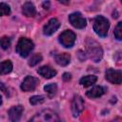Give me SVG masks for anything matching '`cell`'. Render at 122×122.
Here are the masks:
<instances>
[{"mask_svg":"<svg viewBox=\"0 0 122 122\" xmlns=\"http://www.w3.org/2000/svg\"><path fill=\"white\" fill-rule=\"evenodd\" d=\"M34 45L32 43L31 40L28 39V38H20L18 43H17V46H16V51L17 53L22 56V57H27L30 52L32 51Z\"/></svg>","mask_w":122,"mask_h":122,"instance_id":"obj_4","label":"cell"},{"mask_svg":"<svg viewBox=\"0 0 122 122\" xmlns=\"http://www.w3.org/2000/svg\"><path fill=\"white\" fill-rule=\"evenodd\" d=\"M76 39V35L73 31L71 30H65L59 35V42L64 46L65 48H71L74 45Z\"/></svg>","mask_w":122,"mask_h":122,"instance_id":"obj_5","label":"cell"},{"mask_svg":"<svg viewBox=\"0 0 122 122\" xmlns=\"http://www.w3.org/2000/svg\"><path fill=\"white\" fill-rule=\"evenodd\" d=\"M38 83H39L38 78L33 77V76H27L21 84V90L23 92L33 91L36 88V86L38 85Z\"/></svg>","mask_w":122,"mask_h":122,"instance_id":"obj_9","label":"cell"},{"mask_svg":"<svg viewBox=\"0 0 122 122\" xmlns=\"http://www.w3.org/2000/svg\"><path fill=\"white\" fill-rule=\"evenodd\" d=\"M69 20H70L71 24L76 29H84L87 25L86 19L82 16V14L80 12H73V13L70 14Z\"/></svg>","mask_w":122,"mask_h":122,"instance_id":"obj_6","label":"cell"},{"mask_svg":"<svg viewBox=\"0 0 122 122\" xmlns=\"http://www.w3.org/2000/svg\"><path fill=\"white\" fill-rule=\"evenodd\" d=\"M97 80V77L94 75H87L80 79V84L84 87H90L93 85Z\"/></svg>","mask_w":122,"mask_h":122,"instance_id":"obj_16","label":"cell"},{"mask_svg":"<svg viewBox=\"0 0 122 122\" xmlns=\"http://www.w3.org/2000/svg\"><path fill=\"white\" fill-rule=\"evenodd\" d=\"M87 52L89 57L94 62H99L102 59V56H103L102 48L94 40H92V39L87 40Z\"/></svg>","mask_w":122,"mask_h":122,"instance_id":"obj_1","label":"cell"},{"mask_svg":"<svg viewBox=\"0 0 122 122\" xmlns=\"http://www.w3.org/2000/svg\"><path fill=\"white\" fill-rule=\"evenodd\" d=\"M71 73L65 72V73L63 74V79H64L65 81H69V80H71Z\"/></svg>","mask_w":122,"mask_h":122,"instance_id":"obj_24","label":"cell"},{"mask_svg":"<svg viewBox=\"0 0 122 122\" xmlns=\"http://www.w3.org/2000/svg\"><path fill=\"white\" fill-rule=\"evenodd\" d=\"M43 7H44V9L48 10L50 8V2H44L43 3Z\"/></svg>","mask_w":122,"mask_h":122,"instance_id":"obj_25","label":"cell"},{"mask_svg":"<svg viewBox=\"0 0 122 122\" xmlns=\"http://www.w3.org/2000/svg\"><path fill=\"white\" fill-rule=\"evenodd\" d=\"M84 110V100L81 96L75 95L71 101V112L74 117L78 116Z\"/></svg>","mask_w":122,"mask_h":122,"instance_id":"obj_8","label":"cell"},{"mask_svg":"<svg viewBox=\"0 0 122 122\" xmlns=\"http://www.w3.org/2000/svg\"><path fill=\"white\" fill-rule=\"evenodd\" d=\"M45 101V97L43 95H34L31 96L30 98V103L31 105H37V104H41Z\"/></svg>","mask_w":122,"mask_h":122,"instance_id":"obj_21","label":"cell"},{"mask_svg":"<svg viewBox=\"0 0 122 122\" xmlns=\"http://www.w3.org/2000/svg\"><path fill=\"white\" fill-rule=\"evenodd\" d=\"M22 12L25 16L27 17H34L36 15V10H35V7L33 6L32 3L30 2H26L24 5H23V8H22Z\"/></svg>","mask_w":122,"mask_h":122,"instance_id":"obj_13","label":"cell"},{"mask_svg":"<svg viewBox=\"0 0 122 122\" xmlns=\"http://www.w3.org/2000/svg\"><path fill=\"white\" fill-rule=\"evenodd\" d=\"M37 72L41 76H43V77H45L47 79L51 78V77H53V76L56 75V71L53 70L52 68H51L50 66H43V67L39 68L37 70Z\"/></svg>","mask_w":122,"mask_h":122,"instance_id":"obj_12","label":"cell"},{"mask_svg":"<svg viewBox=\"0 0 122 122\" xmlns=\"http://www.w3.org/2000/svg\"><path fill=\"white\" fill-rule=\"evenodd\" d=\"M109 27H110V23L108 21L107 18L99 15L96 16L94 18L93 21V30L95 31V33L101 37H105L108 34V30H109Z\"/></svg>","mask_w":122,"mask_h":122,"instance_id":"obj_3","label":"cell"},{"mask_svg":"<svg viewBox=\"0 0 122 122\" xmlns=\"http://www.w3.org/2000/svg\"><path fill=\"white\" fill-rule=\"evenodd\" d=\"M10 7L5 3H0V16L10 15Z\"/></svg>","mask_w":122,"mask_h":122,"instance_id":"obj_22","label":"cell"},{"mask_svg":"<svg viewBox=\"0 0 122 122\" xmlns=\"http://www.w3.org/2000/svg\"><path fill=\"white\" fill-rule=\"evenodd\" d=\"M103 93H104L103 88L100 87V86H95V87H93L92 90L88 91L86 94H87V96L90 97V98H97V97L101 96Z\"/></svg>","mask_w":122,"mask_h":122,"instance_id":"obj_15","label":"cell"},{"mask_svg":"<svg viewBox=\"0 0 122 122\" xmlns=\"http://www.w3.org/2000/svg\"><path fill=\"white\" fill-rule=\"evenodd\" d=\"M41 61H42V55L40 53H35L30 57V59L29 61V65L30 67H33V66L37 65L39 62H41Z\"/></svg>","mask_w":122,"mask_h":122,"instance_id":"obj_19","label":"cell"},{"mask_svg":"<svg viewBox=\"0 0 122 122\" xmlns=\"http://www.w3.org/2000/svg\"><path fill=\"white\" fill-rule=\"evenodd\" d=\"M10 43H11L10 38L8 36H3L0 39V46L3 50H8L10 47Z\"/></svg>","mask_w":122,"mask_h":122,"instance_id":"obj_20","label":"cell"},{"mask_svg":"<svg viewBox=\"0 0 122 122\" xmlns=\"http://www.w3.org/2000/svg\"><path fill=\"white\" fill-rule=\"evenodd\" d=\"M12 70V63L10 60H6L0 63V74H7Z\"/></svg>","mask_w":122,"mask_h":122,"instance_id":"obj_17","label":"cell"},{"mask_svg":"<svg viewBox=\"0 0 122 122\" xmlns=\"http://www.w3.org/2000/svg\"><path fill=\"white\" fill-rule=\"evenodd\" d=\"M55 61L60 66H67L71 61V55L69 53H60L55 55Z\"/></svg>","mask_w":122,"mask_h":122,"instance_id":"obj_14","label":"cell"},{"mask_svg":"<svg viewBox=\"0 0 122 122\" xmlns=\"http://www.w3.org/2000/svg\"><path fill=\"white\" fill-rule=\"evenodd\" d=\"M106 79L110 81L112 84L119 85L122 82V73L121 71L113 70V69H109L106 71Z\"/></svg>","mask_w":122,"mask_h":122,"instance_id":"obj_7","label":"cell"},{"mask_svg":"<svg viewBox=\"0 0 122 122\" xmlns=\"http://www.w3.org/2000/svg\"><path fill=\"white\" fill-rule=\"evenodd\" d=\"M29 122H61L58 115L51 110H43L36 113Z\"/></svg>","mask_w":122,"mask_h":122,"instance_id":"obj_2","label":"cell"},{"mask_svg":"<svg viewBox=\"0 0 122 122\" xmlns=\"http://www.w3.org/2000/svg\"><path fill=\"white\" fill-rule=\"evenodd\" d=\"M114 35L117 40H121L122 37V22H119L114 29Z\"/></svg>","mask_w":122,"mask_h":122,"instance_id":"obj_23","label":"cell"},{"mask_svg":"<svg viewBox=\"0 0 122 122\" xmlns=\"http://www.w3.org/2000/svg\"><path fill=\"white\" fill-rule=\"evenodd\" d=\"M60 27V23L56 18H51L48 21V23L43 28V32L46 35H51L53 32H55L58 28Z\"/></svg>","mask_w":122,"mask_h":122,"instance_id":"obj_10","label":"cell"},{"mask_svg":"<svg viewBox=\"0 0 122 122\" xmlns=\"http://www.w3.org/2000/svg\"><path fill=\"white\" fill-rule=\"evenodd\" d=\"M1 103H2V99H1V95H0V105H1Z\"/></svg>","mask_w":122,"mask_h":122,"instance_id":"obj_26","label":"cell"},{"mask_svg":"<svg viewBox=\"0 0 122 122\" xmlns=\"http://www.w3.org/2000/svg\"><path fill=\"white\" fill-rule=\"evenodd\" d=\"M23 112V107L21 105L11 107L9 110V117L11 122H18Z\"/></svg>","mask_w":122,"mask_h":122,"instance_id":"obj_11","label":"cell"},{"mask_svg":"<svg viewBox=\"0 0 122 122\" xmlns=\"http://www.w3.org/2000/svg\"><path fill=\"white\" fill-rule=\"evenodd\" d=\"M44 90H45V92H47V93L50 95V97H51V96H53L56 93V92H57V86H56V84L51 83V84H49V85L45 86L44 87Z\"/></svg>","mask_w":122,"mask_h":122,"instance_id":"obj_18","label":"cell"}]
</instances>
